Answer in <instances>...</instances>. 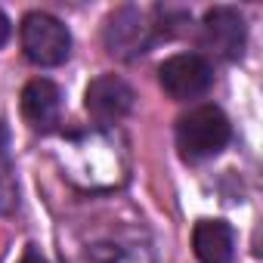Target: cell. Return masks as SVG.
<instances>
[{"mask_svg":"<svg viewBox=\"0 0 263 263\" xmlns=\"http://www.w3.org/2000/svg\"><path fill=\"white\" fill-rule=\"evenodd\" d=\"M229 118L217 105H198L177 124V146L189 161L214 158L229 143Z\"/></svg>","mask_w":263,"mask_h":263,"instance_id":"cell-1","label":"cell"},{"mask_svg":"<svg viewBox=\"0 0 263 263\" xmlns=\"http://www.w3.org/2000/svg\"><path fill=\"white\" fill-rule=\"evenodd\" d=\"M22 50H25L28 62L53 68V65H62L68 59L71 34L56 16H50V13H28L22 19Z\"/></svg>","mask_w":263,"mask_h":263,"instance_id":"cell-2","label":"cell"},{"mask_svg":"<svg viewBox=\"0 0 263 263\" xmlns=\"http://www.w3.org/2000/svg\"><path fill=\"white\" fill-rule=\"evenodd\" d=\"M152 37H155V25H149L146 13L137 10V7H121L108 16L105 22V31H102V41H105V50L118 59H137L143 56L149 47H152Z\"/></svg>","mask_w":263,"mask_h":263,"instance_id":"cell-3","label":"cell"},{"mask_svg":"<svg viewBox=\"0 0 263 263\" xmlns=\"http://www.w3.org/2000/svg\"><path fill=\"white\" fill-rule=\"evenodd\" d=\"M158 81L174 99H195V96L208 93V87L214 81V68L198 53H177L161 62Z\"/></svg>","mask_w":263,"mask_h":263,"instance_id":"cell-4","label":"cell"},{"mask_svg":"<svg viewBox=\"0 0 263 263\" xmlns=\"http://www.w3.org/2000/svg\"><path fill=\"white\" fill-rule=\"evenodd\" d=\"M134 99H137L134 87L118 74H102V78L90 81V87L84 93V105H87L90 118L99 124H118L121 118H127L130 108H134Z\"/></svg>","mask_w":263,"mask_h":263,"instance_id":"cell-5","label":"cell"},{"mask_svg":"<svg viewBox=\"0 0 263 263\" xmlns=\"http://www.w3.org/2000/svg\"><path fill=\"white\" fill-rule=\"evenodd\" d=\"M245 41H248V28H245V19L238 10L232 7H214L208 10L204 16V47L226 59V62H235L241 53H245Z\"/></svg>","mask_w":263,"mask_h":263,"instance_id":"cell-6","label":"cell"},{"mask_svg":"<svg viewBox=\"0 0 263 263\" xmlns=\"http://www.w3.org/2000/svg\"><path fill=\"white\" fill-rule=\"evenodd\" d=\"M62 115V90L47 81L37 78L31 84H25L22 90V118L34 127V130H50Z\"/></svg>","mask_w":263,"mask_h":263,"instance_id":"cell-7","label":"cell"},{"mask_svg":"<svg viewBox=\"0 0 263 263\" xmlns=\"http://www.w3.org/2000/svg\"><path fill=\"white\" fill-rule=\"evenodd\" d=\"M192 248L201 263H232L235 232L223 220H201L192 232Z\"/></svg>","mask_w":263,"mask_h":263,"instance_id":"cell-8","label":"cell"},{"mask_svg":"<svg viewBox=\"0 0 263 263\" xmlns=\"http://www.w3.org/2000/svg\"><path fill=\"white\" fill-rule=\"evenodd\" d=\"M108 263H155V257H152L146 248H140V245H130V248L115 251Z\"/></svg>","mask_w":263,"mask_h":263,"instance_id":"cell-9","label":"cell"},{"mask_svg":"<svg viewBox=\"0 0 263 263\" xmlns=\"http://www.w3.org/2000/svg\"><path fill=\"white\" fill-rule=\"evenodd\" d=\"M16 208V183L10 177V171L0 174V214H10Z\"/></svg>","mask_w":263,"mask_h":263,"instance_id":"cell-10","label":"cell"},{"mask_svg":"<svg viewBox=\"0 0 263 263\" xmlns=\"http://www.w3.org/2000/svg\"><path fill=\"white\" fill-rule=\"evenodd\" d=\"M10 171V130L0 121V174Z\"/></svg>","mask_w":263,"mask_h":263,"instance_id":"cell-11","label":"cell"},{"mask_svg":"<svg viewBox=\"0 0 263 263\" xmlns=\"http://www.w3.org/2000/svg\"><path fill=\"white\" fill-rule=\"evenodd\" d=\"M19 263H50V260L41 254V248H37V245H28V248H25V254L19 257Z\"/></svg>","mask_w":263,"mask_h":263,"instance_id":"cell-12","label":"cell"},{"mask_svg":"<svg viewBox=\"0 0 263 263\" xmlns=\"http://www.w3.org/2000/svg\"><path fill=\"white\" fill-rule=\"evenodd\" d=\"M7 37H10V19L4 16V10H0V47L7 44Z\"/></svg>","mask_w":263,"mask_h":263,"instance_id":"cell-13","label":"cell"}]
</instances>
